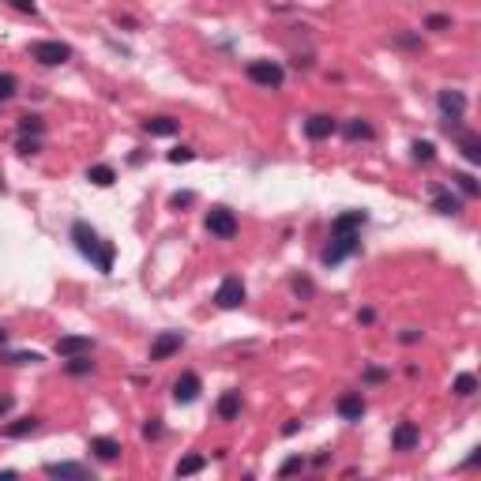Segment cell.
<instances>
[{"label":"cell","mask_w":481,"mask_h":481,"mask_svg":"<svg viewBox=\"0 0 481 481\" xmlns=\"http://www.w3.org/2000/svg\"><path fill=\"white\" fill-rule=\"evenodd\" d=\"M42 132H45V120L38 117V113L19 117V135H42Z\"/></svg>","instance_id":"d4e9b609"},{"label":"cell","mask_w":481,"mask_h":481,"mask_svg":"<svg viewBox=\"0 0 481 481\" xmlns=\"http://www.w3.org/2000/svg\"><path fill=\"white\" fill-rule=\"evenodd\" d=\"M91 350H94V342L87 335H64V339H57L60 357H79V354H91Z\"/></svg>","instance_id":"4fadbf2b"},{"label":"cell","mask_w":481,"mask_h":481,"mask_svg":"<svg viewBox=\"0 0 481 481\" xmlns=\"http://www.w3.org/2000/svg\"><path fill=\"white\" fill-rule=\"evenodd\" d=\"M436 106H440V113H444V120H462V109H467V94H462V91H440Z\"/></svg>","instance_id":"30bf717a"},{"label":"cell","mask_w":481,"mask_h":481,"mask_svg":"<svg viewBox=\"0 0 481 481\" xmlns=\"http://www.w3.org/2000/svg\"><path fill=\"white\" fill-rule=\"evenodd\" d=\"M8 4H12L15 12H27V15H34V12H38V4H34V0H8Z\"/></svg>","instance_id":"d590c367"},{"label":"cell","mask_w":481,"mask_h":481,"mask_svg":"<svg viewBox=\"0 0 481 481\" xmlns=\"http://www.w3.org/2000/svg\"><path fill=\"white\" fill-rule=\"evenodd\" d=\"M181 346H184V335L181 331H162L155 342H150V361H170Z\"/></svg>","instance_id":"52a82bcc"},{"label":"cell","mask_w":481,"mask_h":481,"mask_svg":"<svg viewBox=\"0 0 481 481\" xmlns=\"http://www.w3.org/2000/svg\"><path fill=\"white\" fill-rule=\"evenodd\" d=\"M203 470V455H184L177 462V478H188V474H199Z\"/></svg>","instance_id":"4316f807"},{"label":"cell","mask_w":481,"mask_h":481,"mask_svg":"<svg viewBox=\"0 0 481 481\" xmlns=\"http://www.w3.org/2000/svg\"><path fill=\"white\" fill-rule=\"evenodd\" d=\"M49 478H91V467H79V462H53L45 467Z\"/></svg>","instance_id":"ac0fdd59"},{"label":"cell","mask_w":481,"mask_h":481,"mask_svg":"<svg viewBox=\"0 0 481 481\" xmlns=\"http://www.w3.org/2000/svg\"><path fill=\"white\" fill-rule=\"evenodd\" d=\"M91 451L98 455L102 462H113V459H120V440H113V436H94L91 440Z\"/></svg>","instance_id":"2e32d148"},{"label":"cell","mask_w":481,"mask_h":481,"mask_svg":"<svg viewBox=\"0 0 481 481\" xmlns=\"http://www.w3.org/2000/svg\"><path fill=\"white\" fill-rule=\"evenodd\" d=\"M170 162H173V166H181V162H192V150H188V147H177V150H170Z\"/></svg>","instance_id":"e575fe53"},{"label":"cell","mask_w":481,"mask_h":481,"mask_svg":"<svg viewBox=\"0 0 481 481\" xmlns=\"http://www.w3.org/2000/svg\"><path fill=\"white\" fill-rule=\"evenodd\" d=\"M425 27H429V30H447V27H451V19H447V15H429Z\"/></svg>","instance_id":"836d02e7"},{"label":"cell","mask_w":481,"mask_h":481,"mask_svg":"<svg viewBox=\"0 0 481 481\" xmlns=\"http://www.w3.org/2000/svg\"><path fill=\"white\" fill-rule=\"evenodd\" d=\"M459 150H462V158H467L470 166L481 162V139H478L474 132H462V135H459Z\"/></svg>","instance_id":"d6986e66"},{"label":"cell","mask_w":481,"mask_h":481,"mask_svg":"<svg viewBox=\"0 0 481 481\" xmlns=\"http://www.w3.org/2000/svg\"><path fill=\"white\" fill-rule=\"evenodd\" d=\"M64 361H68V365H64V368H68L71 376H87V372H94V361H91V354H79V357H64Z\"/></svg>","instance_id":"cb8c5ba5"},{"label":"cell","mask_w":481,"mask_h":481,"mask_svg":"<svg viewBox=\"0 0 481 481\" xmlns=\"http://www.w3.org/2000/svg\"><path fill=\"white\" fill-rule=\"evenodd\" d=\"M432 207H436L440 214H459V211H462V199L451 196L447 188H436V199H432Z\"/></svg>","instance_id":"ffe728a7"},{"label":"cell","mask_w":481,"mask_h":481,"mask_svg":"<svg viewBox=\"0 0 481 481\" xmlns=\"http://www.w3.org/2000/svg\"><path fill=\"white\" fill-rule=\"evenodd\" d=\"M71 240H76V248L94 263V267L102 271V275H109V271H113V256H117V248L109 245V240H102L91 226H87V222H76V226H71Z\"/></svg>","instance_id":"6da1fadb"},{"label":"cell","mask_w":481,"mask_h":481,"mask_svg":"<svg viewBox=\"0 0 481 481\" xmlns=\"http://www.w3.org/2000/svg\"><path fill=\"white\" fill-rule=\"evenodd\" d=\"M38 150H42L38 135H19V155H38Z\"/></svg>","instance_id":"f546056e"},{"label":"cell","mask_w":481,"mask_h":481,"mask_svg":"<svg viewBox=\"0 0 481 481\" xmlns=\"http://www.w3.org/2000/svg\"><path fill=\"white\" fill-rule=\"evenodd\" d=\"M455 184H459V188L467 192V196H478V192H481V188H478V181L470 177V173H455Z\"/></svg>","instance_id":"4dcf8cb0"},{"label":"cell","mask_w":481,"mask_h":481,"mask_svg":"<svg viewBox=\"0 0 481 481\" xmlns=\"http://www.w3.org/2000/svg\"><path fill=\"white\" fill-rule=\"evenodd\" d=\"M87 181H94L98 188H109V184L117 181V173H113V166H91V170H87Z\"/></svg>","instance_id":"603a6c76"},{"label":"cell","mask_w":481,"mask_h":481,"mask_svg":"<svg viewBox=\"0 0 481 481\" xmlns=\"http://www.w3.org/2000/svg\"><path fill=\"white\" fill-rule=\"evenodd\" d=\"M237 214L230 211V207H211L207 211V234L219 237V240H234L237 237Z\"/></svg>","instance_id":"3957f363"},{"label":"cell","mask_w":481,"mask_h":481,"mask_svg":"<svg viewBox=\"0 0 481 481\" xmlns=\"http://www.w3.org/2000/svg\"><path fill=\"white\" fill-rule=\"evenodd\" d=\"M248 79H252L256 87L278 91L282 79H286V71H282V64H275V60H252V64H248Z\"/></svg>","instance_id":"277c9868"},{"label":"cell","mask_w":481,"mask_h":481,"mask_svg":"<svg viewBox=\"0 0 481 481\" xmlns=\"http://www.w3.org/2000/svg\"><path fill=\"white\" fill-rule=\"evenodd\" d=\"M34 429H38V418H34V414H30V418H15V421H8V425H4V429H0V432H4L8 440H19V436H30V432H34Z\"/></svg>","instance_id":"e0dca14e"},{"label":"cell","mask_w":481,"mask_h":481,"mask_svg":"<svg viewBox=\"0 0 481 481\" xmlns=\"http://www.w3.org/2000/svg\"><path fill=\"white\" fill-rule=\"evenodd\" d=\"M0 192H4V181H0Z\"/></svg>","instance_id":"b9f144b4"},{"label":"cell","mask_w":481,"mask_h":481,"mask_svg":"<svg viewBox=\"0 0 481 481\" xmlns=\"http://www.w3.org/2000/svg\"><path fill=\"white\" fill-rule=\"evenodd\" d=\"M365 222H368L365 211H346V214H339V219L331 222V234H361Z\"/></svg>","instance_id":"5bb4252c"},{"label":"cell","mask_w":481,"mask_h":481,"mask_svg":"<svg viewBox=\"0 0 481 481\" xmlns=\"http://www.w3.org/2000/svg\"><path fill=\"white\" fill-rule=\"evenodd\" d=\"M421 339V331H414V327H406V331H403V342H418Z\"/></svg>","instance_id":"f35d334b"},{"label":"cell","mask_w":481,"mask_h":481,"mask_svg":"<svg viewBox=\"0 0 481 481\" xmlns=\"http://www.w3.org/2000/svg\"><path fill=\"white\" fill-rule=\"evenodd\" d=\"M4 342H8V331H4V327H0V346H4Z\"/></svg>","instance_id":"60d3db41"},{"label":"cell","mask_w":481,"mask_h":481,"mask_svg":"<svg viewBox=\"0 0 481 481\" xmlns=\"http://www.w3.org/2000/svg\"><path fill=\"white\" fill-rule=\"evenodd\" d=\"M357 252H361V234H331V245L324 248L320 260L327 267H335V263H342L346 256H357Z\"/></svg>","instance_id":"7a4b0ae2"},{"label":"cell","mask_w":481,"mask_h":481,"mask_svg":"<svg viewBox=\"0 0 481 481\" xmlns=\"http://www.w3.org/2000/svg\"><path fill=\"white\" fill-rule=\"evenodd\" d=\"M8 410H12V395H0V421H4Z\"/></svg>","instance_id":"74e56055"},{"label":"cell","mask_w":481,"mask_h":481,"mask_svg":"<svg viewBox=\"0 0 481 481\" xmlns=\"http://www.w3.org/2000/svg\"><path fill=\"white\" fill-rule=\"evenodd\" d=\"M240 301H245V282H240L237 275L222 278L219 290H214V304H219V309H240Z\"/></svg>","instance_id":"8992f818"},{"label":"cell","mask_w":481,"mask_h":481,"mask_svg":"<svg viewBox=\"0 0 481 481\" xmlns=\"http://www.w3.org/2000/svg\"><path fill=\"white\" fill-rule=\"evenodd\" d=\"M199 388H203L199 376L196 372H184V376H177V383H173V399H177V403H196Z\"/></svg>","instance_id":"7c38bea8"},{"label":"cell","mask_w":481,"mask_h":481,"mask_svg":"<svg viewBox=\"0 0 481 481\" xmlns=\"http://www.w3.org/2000/svg\"><path fill=\"white\" fill-rule=\"evenodd\" d=\"M4 361H8V365H34V361H42V357H38V354H8Z\"/></svg>","instance_id":"d6a6232c"},{"label":"cell","mask_w":481,"mask_h":481,"mask_svg":"<svg viewBox=\"0 0 481 481\" xmlns=\"http://www.w3.org/2000/svg\"><path fill=\"white\" fill-rule=\"evenodd\" d=\"M192 199H196L192 192H184V196H173V207H181V203H192Z\"/></svg>","instance_id":"ab89813d"},{"label":"cell","mask_w":481,"mask_h":481,"mask_svg":"<svg viewBox=\"0 0 481 481\" xmlns=\"http://www.w3.org/2000/svg\"><path fill=\"white\" fill-rule=\"evenodd\" d=\"M214 414H219V421H237V414H240V391H222Z\"/></svg>","instance_id":"9a60e30c"},{"label":"cell","mask_w":481,"mask_h":481,"mask_svg":"<svg viewBox=\"0 0 481 481\" xmlns=\"http://www.w3.org/2000/svg\"><path fill=\"white\" fill-rule=\"evenodd\" d=\"M451 391H455L459 399H470V395L478 391V376H474V372H459V376H455V383H451Z\"/></svg>","instance_id":"7402d4cb"},{"label":"cell","mask_w":481,"mask_h":481,"mask_svg":"<svg viewBox=\"0 0 481 481\" xmlns=\"http://www.w3.org/2000/svg\"><path fill=\"white\" fill-rule=\"evenodd\" d=\"M301 470H304V459H301V455H293V459H286V462H282V470H278V474L290 478V474H301Z\"/></svg>","instance_id":"1f68e13d"},{"label":"cell","mask_w":481,"mask_h":481,"mask_svg":"<svg viewBox=\"0 0 481 481\" xmlns=\"http://www.w3.org/2000/svg\"><path fill=\"white\" fill-rule=\"evenodd\" d=\"M143 128H147L150 135H177L181 124L173 117H147V120H143Z\"/></svg>","instance_id":"44dd1931"},{"label":"cell","mask_w":481,"mask_h":481,"mask_svg":"<svg viewBox=\"0 0 481 481\" xmlns=\"http://www.w3.org/2000/svg\"><path fill=\"white\" fill-rule=\"evenodd\" d=\"M143 436H147V440H158V436H162V425H158V418L143 425Z\"/></svg>","instance_id":"8d00e7d4"},{"label":"cell","mask_w":481,"mask_h":481,"mask_svg":"<svg viewBox=\"0 0 481 481\" xmlns=\"http://www.w3.org/2000/svg\"><path fill=\"white\" fill-rule=\"evenodd\" d=\"M414 158H418V162H432V158H436V147H432L429 139H414Z\"/></svg>","instance_id":"83f0119b"},{"label":"cell","mask_w":481,"mask_h":481,"mask_svg":"<svg viewBox=\"0 0 481 481\" xmlns=\"http://www.w3.org/2000/svg\"><path fill=\"white\" fill-rule=\"evenodd\" d=\"M335 410H339L342 421H361V418H365V399H361V391H346V395H339Z\"/></svg>","instance_id":"ba28073f"},{"label":"cell","mask_w":481,"mask_h":481,"mask_svg":"<svg viewBox=\"0 0 481 481\" xmlns=\"http://www.w3.org/2000/svg\"><path fill=\"white\" fill-rule=\"evenodd\" d=\"M346 139H372V124H368V120H350L346 124Z\"/></svg>","instance_id":"484cf974"},{"label":"cell","mask_w":481,"mask_h":481,"mask_svg":"<svg viewBox=\"0 0 481 481\" xmlns=\"http://www.w3.org/2000/svg\"><path fill=\"white\" fill-rule=\"evenodd\" d=\"M30 60L45 64V68H57V64L71 60V45H64V42H30Z\"/></svg>","instance_id":"5b68a950"},{"label":"cell","mask_w":481,"mask_h":481,"mask_svg":"<svg viewBox=\"0 0 481 481\" xmlns=\"http://www.w3.org/2000/svg\"><path fill=\"white\" fill-rule=\"evenodd\" d=\"M418 440H421V432H418L414 421H399L395 432H391V447H395V451H414Z\"/></svg>","instance_id":"9c48e42d"},{"label":"cell","mask_w":481,"mask_h":481,"mask_svg":"<svg viewBox=\"0 0 481 481\" xmlns=\"http://www.w3.org/2000/svg\"><path fill=\"white\" fill-rule=\"evenodd\" d=\"M15 91H19V79H15L12 71H0V102H4V98H12Z\"/></svg>","instance_id":"f1b7e54d"},{"label":"cell","mask_w":481,"mask_h":481,"mask_svg":"<svg viewBox=\"0 0 481 481\" xmlns=\"http://www.w3.org/2000/svg\"><path fill=\"white\" fill-rule=\"evenodd\" d=\"M335 117H327V113H316V117H309L304 120V135H309L312 143H320V139H331L335 135Z\"/></svg>","instance_id":"8fae6325"}]
</instances>
